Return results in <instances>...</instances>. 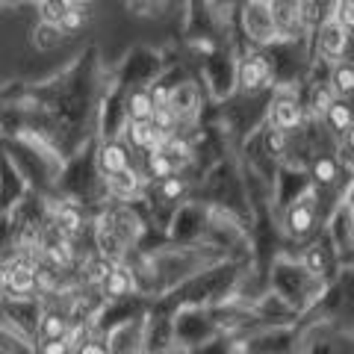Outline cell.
<instances>
[{"label": "cell", "instance_id": "cell-1", "mask_svg": "<svg viewBox=\"0 0 354 354\" xmlns=\"http://www.w3.org/2000/svg\"><path fill=\"white\" fill-rule=\"evenodd\" d=\"M104 346L106 354H145V316H136L104 334Z\"/></svg>", "mask_w": 354, "mask_h": 354}, {"label": "cell", "instance_id": "cell-2", "mask_svg": "<svg viewBox=\"0 0 354 354\" xmlns=\"http://www.w3.org/2000/svg\"><path fill=\"white\" fill-rule=\"evenodd\" d=\"M245 27H248V36L254 41H272L274 39V30L278 27H274L266 0H251L245 6Z\"/></svg>", "mask_w": 354, "mask_h": 354}, {"label": "cell", "instance_id": "cell-3", "mask_svg": "<svg viewBox=\"0 0 354 354\" xmlns=\"http://www.w3.org/2000/svg\"><path fill=\"white\" fill-rule=\"evenodd\" d=\"M68 334V319L59 310H41V319L36 325V337H32V346L39 342H53V339H65Z\"/></svg>", "mask_w": 354, "mask_h": 354}, {"label": "cell", "instance_id": "cell-4", "mask_svg": "<svg viewBox=\"0 0 354 354\" xmlns=\"http://www.w3.org/2000/svg\"><path fill=\"white\" fill-rule=\"evenodd\" d=\"M283 225H286V234H290V236H295V239L307 236L310 230H313V225H316L313 207H310V204H292L290 209H286Z\"/></svg>", "mask_w": 354, "mask_h": 354}, {"label": "cell", "instance_id": "cell-5", "mask_svg": "<svg viewBox=\"0 0 354 354\" xmlns=\"http://www.w3.org/2000/svg\"><path fill=\"white\" fill-rule=\"evenodd\" d=\"M139 174L133 171V169H124V171H115V174H109V180H106V189L113 198H118V201H130V198H136L139 192Z\"/></svg>", "mask_w": 354, "mask_h": 354}, {"label": "cell", "instance_id": "cell-6", "mask_svg": "<svg viewBox=\"0 0 354 354\" xmlns=\"http://www.w3.org/2000/svg\"><path fill=\"white\" fill-rule=\"evenodd\" d=\"M319 44H322V50L328 53V57H342L346 48H348V30H342L337 21L330 18L322 27V32H319Z\"/></svg>", "mask_w": 354, "mask_h": 354}, {"label": "cell", "instance_id": "cell-7", "mask_svg": "<svg viewBox=\"0 0 354 354\" xmlns=\"http://www.w3.org/2000/svg\"><path fill=\"white\" fill-rule=\"evenodd\" d=\"M113 260H106V257H101V254H95V257H86L83 260V269H80V281L86 283V286H92V290H97L104 281H106V274L113 272Z\"/></svg>", "mask_w": 354, "mask_h": 354}, {"label": "cell", "instance_id": "cell-8", "mask_svg": "<svg viewBox=\"0 0 354 354\" xmlns=\"http://www.w3.org/2000/svg\"><path fill=\"white\" fill-rule=\"evenodd\" d=\"M53 227H57L62 236L71 239V236H77L83 230V213L74 204H62L57 209V216H53Z\"/></svg>", "mask_w": 354, "mask_h": 354}, {"label": "cell", "instance_id": "cell-9", "mask_svg": "<svg viewBox=\"0 0 354 354\" xmlns=\"http://www.w3.org/2000/svg\"><path fill=\"white\" fill-rule=\"evenodd\" d=\"M266 77H269V65H266L263 57H248L245 62H242V71H239V80L242 86L248 88H257L266 83Z\"/></svg>", "mask_w": 354, "mask_h": 354}, {"label": "cell", "instance_id": "cell-10", "mask_svg": "<svg viewBox=\"0 0 354 354\" xmlns=\"http://www.w3.org/2000/svg\"><path fill=\"white\" fill-rule=\"evenodd\" d=\"M274 27H292L298 21V0H266Z\"/></svg>", "mask_w": 354, "mask_h": 354}, {"label": "cell", "instance_id": "cell-11", "mask_svg": "<svg viewBox=\"0 0 354 354\" xmlns=\"http://www.w3.org/2000/svg\"><path fill=\"white\" fill-rule=\"evenodd\" d=\"M0 354H36V346L21 334H15L12 328L0 325Z\"/></svg>", "mask_w": 354, "mask_h": 354}, {"label": "cell", "instance_id": "cell-12", "mask_svg": "<svg viewBox=\"0 0 354 354\" xmlns=\"http://www.w3.org/2000/svg\"><path fill=\"white\" fill-rule=\"evenodd\" d=\"M130 142L136 148H153V151H157L160 133L153 130L151 121H133V124H130Z\"/></svg>", "mask_w": 354, "mask_h": 354}, {"label": "cell", "instance_id": "cell-13", "mask_svg": "<svg viewBox=\"0 0 354 354\" xmlns=\"http://www.w3.org/2000/svg\"><path fill=\"white\" fill-rule=\"evenodd\" d=\"M101 169L106 174H115V171H124L127 169V153L121 145H106L101 151Z\"/></svg>", "mask_w": 354, "mask_h": 354}, {"label": "cell", "instance_id": "cell-14", "mask_svg": "<svg viewBox=\"0 0 354 354\" xmlns=\"http://www.w3.org/2000/svg\"><path fill=\"white\" fill-rule=\"evenodd\" d=\"M298 121H301V109H298L295 101H281L278 106H274V124H278L281 130L295 127Z\"/></svg>", "mask_w": 354, "mask_h": 354}, {"label": "cell", "instance_id": "cell-15", "mask_svg": "<svg viewBox=\"0 0 354 354\" xmlns=\"http://www.w3.org/2000/svg\"><path fill=\"white\" fill-rule=\"evenodd\" d=\"M130 115H133V121H148L151 118V113H153V101H151V95L148 92H136L130 97Z\"/></svg>", "mask_w": 354, "mask_h": 354}, {"label": "cell", "instance_id": "cell-16", "mask_svg": "<svg viewBox=\"0 0 354 354\" xmlns=\"http://www.w3.org/2000/svg\"><path fill=\"white\" fill-rule=\"evenodd\" d=\"M65 9H68L65 0H41V21L44 24H50V27H59Z\"/></svg>", "mask_w": 354, "mask_h": 354}, {"label": "cell", "instance_id": "cell-17", "mask_svg": "<svg viewBox=\"0 0 354 354\" xmlns=\"http://www.w3.org/2000/svg\"><path fill=\"white\" fill-rule=\"evenodd\" d=\"M195 106V88L192 86H183L180 92H171V104L169 109L177 115V113H189V109Z\"/></svg>", "mask_w": 354, "mask_h": 354}, {"label": "cell", "instance_id": "cell-18", "mask_svg": "<svg viewBox=\"0 0 354 354\" xmlns=\"http://www.w3.org/2000/svg\"><path fill=\"white\" fill-rule=\"evenodd\" d=\"M328 115H330V124H334L337 130H348L351 127V109L346 104H330Z\"/></svg>", "mask_w": 354, "mask_h": 354}, {"label": "cell", "instance_id": "cell-19", "mask_svg": "<svg viewBox=\"0 0 354 354\" xmlns=\"http://www.w3.org/2000/svg\"><path fill=\"white\" fill-rule=\"evenodd\" d=\"M351 86H354V71H351V65H337L334 68V88L342 95H348L351 92Z\"/></svg>", "mask_w": 354, "mask_h": 354}, {"label": "cell", "instance_id": "cell-20", "mask_svg": "<svg viewBox=\"0 0 354 354\" xmlns=\"http://www.w3.org/2000/svg\"><path fill=\"white\" fill-rule=\"evenodd\" d=\"M71 354H106V346H104V337H92V339H86L80 342Z\"/></svg>", "mask_w": 354, "mask_h": 354}, {"label": "cell", "instance_id": "cell-21", "mask_svg": "<svg viewBox=\"0 0 354 354\" xmlns=\"http://www.w3.org/2000/svg\"><path fill=\"white\" fill-rule=\"evenodd\" d=\"M83 24V9H77V6H68L65 9V15H62V21H59V27H65V30H77Z\"/></svg>", "mask_w": 354, "mask_h": 354}, {"label": "cell", "instance_id": "cell-22", "mask_svg": "<svg viewBox=\"0 0 354 354\" xmlns=\"http://www.w3.org/2000/svg\"><path fill=\"white\" fill-rule=\"evenodd\" d=\"M334 21L342 27V30H351V0H339L337 3V15Z\"/></svg>", "mask_w": 354, "mask_h": 354}, {"label": "cell", "instance_id": "cell-23", "mask_svg": "<svg viewBox=\"0 0 354 354\" xmlns=\"http://www.w3.org/2000/svg\"><path fill=\"white\" fill-rule=\"evenodd\" d=\"M162 195H165V198H171V201H174L177 195H183V180H177L174 174H171V177H165V183H162Z\"/></svg>", "mask_w": 354, "mask_h": 354}, {"label": "cell", "instance_id": "cell-24", "mask_svg": "<svg viewBox=\"0 0 354 354\" xmlns=\"http://www.w3.org/2000/svg\"><path fill=\"white\" fill-rule=\"evenodd\" d=\"M334 174H337L334 162H328V160H319V162H316V177H319L322 183H330V180H334Z\"/></svg>", "mask_w": 354, "mask_h": 354}, {"label": "cell", "instance_id": "cell-25", "mask_svg": "<svg viewBox=\"0 0 354 354\" xmlns=\"http://www.w3.org/2000/svg\"><path fill=\"white\" fill-rule=\"evenodd\" d=\"M313 104H316V109H328V106L334 104V101H330V95H328V92H316Z\"/></svg>", "mask_w": 354, "mask_h": 354}, {"label": "cell", "instance_id": "cell-26", "mask_svg": "<svg viewBox=\"0 0 354 354\" xmlns=\"http://www.w3.org/2000/svg\"><path fill=\"white\" fill-rule=\"evenodd\" d=\"M65 3H68V6H77V9H83V6L88 3V0H65Z\"/></svg>", "mask_w": 354, "mask_h": 354}, {"label": "cell", "instance_id": "cell-27", "mask_svg": "<svg viewBox=\"0 0 354 354\" xmlns=\"http://www.w3.org/2000/svg\"><path fill=\"white\" fill-rule=\"evenodd\" d=\"M3 301H6V295H3V290H0V307H3Z\"/></svg>", "mask_w": 354, "mask_h": 354}]
</instances>
